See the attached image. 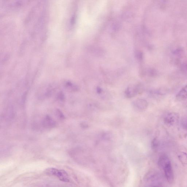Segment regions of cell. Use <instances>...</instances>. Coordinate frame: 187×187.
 Segmentation results:
<instances>
[{"instance_id":"12","label":"cell","mask_w":187,"mask_h":187,"mask_svg":"<svg viewBox=\"0 0 187 187\" xmlns=\"http://www.w3.org/2000/svg\"><path fill=\"white\" fill-rule=\"evenodd\" d=\"M136 57V58L138 60L142 61L143 59V53L141 51H139V50H138L135 52Z\"/></svg>"},{"instance_id":"2","label":"cell","mask_w":187,"mask_h":187,"mask_svg":"<svg viewBox=\"0 0 187 187\" xmlns=\"http://www.w3.org/2000/svg\"><path fill=\"white\" fill-rule=\"evenodd\" d=\"M160 178V175L155 171H151L148 173L145 177L146 182L151 183L150 184L151 186H161V183L158 181V179Z\"/></svg>"},{"instance_id":"15","label":"cell","mask_w":187,"mask_h":187,"mask_svg":"<svg viewBox=\"0 0 187 187\" xmlns=\"http://www.w3.org/2000/svg\"><path fill=\"white\" fill-rule=\"evenodd\" d=\"M56 114L57 115L58 117L61 119H65V116L64 115L62 112H61V111L59 110H57L56 111Z\"/></svg>"},{"instance_id":"11","label":"cell","mask_w":187,"mask_h":187,"mask_svg":"<svg viewBox=\"0 0 187 187\" xmlns=\"http://www.w3.org/2000/svg\"><path fill=\"white\" fill-rule=\"evenodd\" d=\"M66 86L67 88H69V89L74 91H76L78 90V87L75 85V84L71 83L70 82H67L66 84Z\"/></svg>"},{"instance_id":"5","label":"cell","mask_w":187,"mask_h":187,"mask_svg":"<svg viewBox=\"0 0 187 187\" xmlns=\"http://www.w3.org/2000/svg\"><path fill=\"white\" fill-rule=\"evenodd\" d=\"M171 163L170 160L167 156L162 155L160 156L158 161V165L160 169H163L169 164Z\"/></svg>"},{"instance_id":"14","label":"cell","mask_w":187,"mask_h":187,"mask_svg":"<svg viewBox=\"0 0 187 187\" xmlns=\"http://www.w3.org/2000/svg\"><path fill=\"white\" fill-rule=\"evenodd\" d=\"M181 124L183 128L187 130V117H185L182 119Z\"/></svg>"},{"instance_id":"8","label":"cell","mask_w":187,"mask_h":187,"mask_svg":"<svg viewBox=\"0 0 187 187\" xmlns=\"http://www.w3.org/2000/svg\"><path fill=\"white\" fill-rule=\"evenodd\" d=\"M125 95L128 98H132L138 94L137 86L130 87L125 91Z\"/></svg>"},{"instance_id":"9","label":"cell","mask_w":187,"mask_h":187,"mask_svg":"<svg viewBox=\"0 0 187 187\" xmlns=\"http://www.w3.org/2000/svg\"><path fill=\"white\" fill-rule=\"evenodd\" d=\"M134 105L138 109L144 110L147 107L148 103L145 99H138L134 102Z\"/></svg>"},{"instance_id":"6","label":"cell","mask_w":187,"mask_h":187,"mask_svg":"<svg viewBox=\"0 0 187 187\" xmlns=\"http://www.w3.org/2000/svg\"><path fill=\"white\" fill-rule=\"evenodd\" d=\"M42 123L44 127L46 128H52L56 126L55 121L49 115H47L44 117Z\"/></svg>"},{"instance_id":"13","label":"cell","mask_w":187,"mask_h":187,"mask_svg":"<svg viewBox=\"0 0 187 187\" xmlns=\"http://www.w3.org/2000/svg\"><path fill=\"white\" fill-rule=\"evenodd\" d=\"M159 145L158 140L157 138H155L152 142V147L154 150H157Z\"/></svg>"},{"instance_id":"1","label":"cell","mask_w":187,"mask_h":187,"mask_svg":"<svg viewBox=\"0 0 187 187\" xmlns=\"http://www.w3.org/2000/svg\"><path fill=\"white\" fill-rule=\"evenodd\" d=\"M46 174L50 176H56L61 181L64 182H69L68 176L67 173L62 169H58L54 168H49L46 169Z\"/></svg>"},{"instance_id":"4","label":"cell","mask_w":187,"mask_h":187,"mask_svg":"<svg viewBox=\"0 0 187 187\" xmlns=\"http://www.w3.org/2000/svg\"><path fill=\"white\" fill-rule=\"evenodd\" d=\"M165 176L169 183H172L174 180V174L171 163L167 165L163 169Z\"/></svg>"},{"instance_id":"3","label":"cell","mask_w":187,"mask_h":187,"mask_svg":"<svg viewBox=\"0 0 187 187\" xmlns=\"http://www.w3.org/2000/svg\"><path fill=\"white\" fill-rule=\"evenodd\" d=\"M179 119V115L178 113L171 112L167 113L164 118V121L167 125L173 126L178 123Z\"/></svg>"},{"instance_id":"10","label":"cell","mask_w":187,"mask_h":187,"mask_svg":"<svg viewBox=\"0 0 187 187\" xmlns=\"http://www.w3.org/2000/svg\"><path fill=\"white\" fill-rule=\"evenodd\" d=\"M178 159L184 166H187V154L185 152H181L178 155Z\"/></svg>"},{"instance_id":"7","label":"cell","mask_w":187,"mask_h":187,"mask_svg":"<svg viewBox=\"0 0 187 187\" xmlns=\"http://www.w3.org/2000/svg\"><path fill=\"white\" fill-rule=\"evenodd\" d=\"M187 99V85L185 86L179 92L176 96L177 101H181Z\"/></svg>"}]
</instances>
